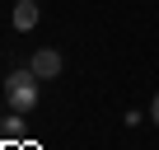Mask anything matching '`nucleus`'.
Masks as SVG:
<instances>
[{
  "label": "nucleus",
  "mask_w": 159,
  "mask_h": 150,
  "mask_svg": "<svg viewBox=\"0 0 159 150\" xmlns=\"http://www.w3.org/2000/svg\"><path fill=\"white\" fill-rule=\"evenodd\" d=\"M14 28L19 33H28V28H38V0H14Z\"/></svg>",
  "instance_id": "obj_3"
},
{
  "label": "nucleus",
  "mask_w": 159,
  "mask_h": 150,
  "mask_svg": "<svg viewBox=\"0 0 159 150\" xmlns=\"http://www.w3.org/2000/svg\"><path fill=\"white\" fill-rule=\"evenodd\" d=\"M28 70L38 75V80H52V75H61V52H56V47H38V52H33V61H28Z\"/></svg>",
  "instance_id": "obj_2"
},
{
  "label": "nucleus",
  "mask_w": 159,
  "mask_h": 150,
  "mask_svg": "<svg viewBox=\"0 0 159 150\" xmlns=\"http://www.w3.org/2000/svg\"><path fill=\"white\" fill-rule=\"evenodd\" d=\"M150 117H154V122H159V94H154V103H150Z\"/></svg>",
  "instance_id": "obj_5"
},
{
  "label": "nucleus",
  "mask_w": 159,
  "mask_h": 150,
  "mask_svg": "<svg viewBox=\"0 0 159 150\" xmlns=\"http://www.w3.org/2000/svg\"><path fill=\"white\" fill-rule=\"evenodd\" d=\"M19 117H24V113H19ZM19 117H5V122H0V141H10V145L24 141V122H19Z\"/></svg>",
  "instance_id": "obj_4"
},
{
  "label": "nucleus",
  "mask_w": 159,
  "mask_h": 150,
  "mask_svg": "<svg viewBox=\"0 0 159 150\" xmlns=\"http://www.w3.org/2000/svg\"><path fill=\"white\" fill-rule=\"evenodd\" d=\"M19 150H38V145H19Z\"/></svg>",
  "instance_id": "obj_6"
},
{
  "label": "nucleus",
  "mask_w": 159,
  "mask_h": 150,
  "mask_svg": "<svg viewBox=\"0 0 159 150\" xmlns=\"http://www.w3.org/2000/svg\"><path fill=\"white\" fill-rule=\"evenodd\" d=\"M0 89H5V103H10L14 113H33V108H38V75H33V70H10Z\"/></svg>",
  "instance_id": "obj_1"
},
{
  "label": "nucleus",
  "mask_w": 159,
  "mask_h": 150,
  "mask_svg": "<svg viewBox=\"0 0 159 150\" xmlns=\"http://www.w3.org/2000/svg\"><path fill=\"white\" fill-rule=\"evenodd\" d=\"M0 103H5V89H0Z\"/></svg>",
  "instance_id": "obj_7"
}]
</instances>
